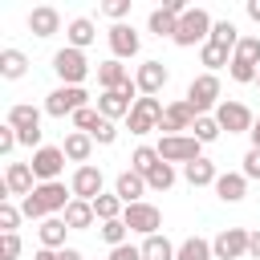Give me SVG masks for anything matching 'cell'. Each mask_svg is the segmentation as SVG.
I'll use <instances>...</instances> for the list:
<instances>
[{
    "instance_id": "obj_1",
    "label": "cell",
    "mask_w": 260,
    "mask_h": 260,
    "mask_svg": "<svg viewBox=\"0 0 260 260\" xmlns=\"http://www.w3.org/2000/svg\"><path fill=\"white\" fill-rule=\"evenodd\" d=\"M69 203H73V191L57 179V183H37V191L20 199V211H24L28 219H41V223H45L49 215H65Z\"/></svg>"
},
{
    "instance_id": "obj_2",
    "label": "cell",
    "mask_w": 260,
    "mask_h": 260,
    "mask_svg": "<svg viewBox=\"0 0 260 260\" xmlns=\"http://www.w3.org/2000/svg\"><path fill=\"white\" fill-rule=\"evenodd\" d=\"M211 16H207V8H187V16L179 20V32H175V45L179 49H191V45H207L211 41Z\"/></svg>"
},
{
    "instance_id": "obj_3",
    "label": "cell",
    "mask_w": 260,
    "mask_h": 260,
    "mask_svg": "<svg viewBox=\"0 0 260 260\" xmlns=\"http://www.w3.org/2000/svg\"><path fill=\"white\" fill-rule=\"evenodd\" d=\"M154 150H158V158H162V162H183V167H187V162H195V158H203V154H199V150H203V142H199L195 134H162Z\"/></svg>"
},
{
    "instance_id": "obj_4",
    "label": "cell",
    "mask_w": 260,
    "mask_h": 260,
    "mask_svg": "<svg viewBox=\"0 0 260 260\" xmlns=\"http://www.w3.org/2000/svg\"><path fill=\"white\" fill-rule=\"evenodd\" d=\"M53 73L65 81V85H81L85 77H89V61H85V53L81 49H57L53 53Z\"/></svg>"
},
{
    "instance_id": "obj_5",
    "label": "cell",
    "mask_w": 260,
    "mask_h": 260,
    "mask_svg": "<svg viewBox=\"0 0 260 260\" xmlns=\"http://www.w3.org/2000/svg\"><path fill=\"white\" fill-rule=\"evenodd\" d=\"M187 106L203 118L207 110H215L219 106V77L215 73H199V77H191V85H187Z\"/></svg>"
},
{
    "instance_id": "obj_6",
    "label": "cell",
    "mask_w": 260,
    "mask_h": 260,
    "mask_svg": "<svg viewBox=\"0 0 260 260\" xmlns=\"http://www.w3.org/2000/svg\"><path fill=\"white\" fill-rule=\"evenodd\" d=\"M89 106V93L81 89V85H61V89H53L49 98H45V114L49 118H73L77 110H85Z\"/></svg>"
},
{
    "instance_id": "obj_7",
    "label": "cell",
    "mask_w": 260,
    "mask_h": 260,
    "mask_svg": "<svg viewBox=\"0 0 260 260\" xmlns=\"http://www.w3.org/2000/svg\"><path fill=\"white\" fill-rule=\"evenodd\" d=\"M162 114H167V106L158 102V98H138L134 102V110H130V134H150V130H158L162 126Z\"/></svg>"
},
{
    "instance_id": "obj_8",
    "label": "cell",
    "mask_w": 260,
    "mask_h": 260,
    "mask_svg": "<svg viewBox=\"0 0 260 260\" xmlns=\"http://www.w3.org/2000/svg\"><path fill=\"white\" fill-rule=\"evenodd\" d=\"M122 223L130 228V232H138V236H158V228H162V211L154 207V203H130L126 211H122Z\"/></svg>"
},
{
    "instance_id": "obj_9",
    "label": "cell",
    "mask_w": 260,
    "mask_h": 260,
    "mask_svg": "<svg viewBox=\"0 0 260 260\" xmlns=\"http://www.w3.org/2000/svg\"><path fill=\"white\" fill-rule=\"evenodd\" d=\"M215 122L228 134H252V126H256V118H252V110L244 102H219L215 106Z\"/></svg>"
},
{
    "instance_id": "obj_10",
    "label": "cell",
    "mask_w": 260,
    "mask_h": 260,
    "mask_svg": "<svg viewBox=\"0 0 260 260\" xmlns=\"http://www.w3.org/2000/svg\"><path fill=\"white\" fill-rule=\"evenodd\" d=\"M248 240H252L248 228H223L211 240V252H215V260H244L248 256Z\"/></svg>"
},
{
    "instance_id": "obj_11",
    "label": "cell",
    "mask_w": 260,
    "mask_h": 260,
    "mask_svg": "<svg viewBox=\"0 0 260 260\" xmlns=\"http://www.w3.org/2000/svg\"><path fill=\"white\" fill-rule=\"evenodd\" d=\"M32 175L41 179V183H57V175L65 171V150L61 146H41V150H32Z\"/></svg>"
},
{
    "instance_id": "obj_12",
    "label": "cell",
    "mask_w": 260,
    "mask_h": 260,
    "mask_svg": "<svg viewBox=\"0 0 260 260\" xmlns=\"http://www.w3.org/2000/svg\"><path fill=\"white\" fill-rule=\"evenodd\" d=\"M171 81V69L162 65V61H142L138 65V73H134V85H138V93L142 98H154V93H162V85Z\"/></svg>"
},
{
    "instance_id": "obj_13",
    "label": "cell",
    "mask_w": 260,
    "mask_h": 260,
    "mask_svg": "<svg viewBox=\"0 0 260 260\" xmlns=\"http://www.w3.org/2000/svg\"><path fill=\"white\" fill-rule=\"evenodd\" d=\"M102 167H77L73 171V179H69V191H73V199H85V203H93L98 195H102Z\"/></svg>"
},
{
    "instance_id": "obj_14",
    "label": "cell",
    "mask_w": 260,
    "mask_h": 260,
    "mask_svg": "<svg viewBox=\"0 0 260 260\" xmlns=\"http://www.w3.org/2000/svg\"><path fill=\"white\" fill-rule=\"evenodd\" d=\"M4 191L8 195H32L37 191V175H32V167L28 162H8V171H4Z\"/></svg>"
},
{
    "instance_id": "obj_15",
    "label": "cell",
    "mask_w": 260,
    "mask_h": 260,
    "mask_svg": "<svg viewBox=\"0 0 260 260\" xmlns=\"http://www.w3.org/2000/svg\"><path fill=\"white\" fill-rule=\"evenodd\" d=\"M195 118H199V114L187 106V98H179V102H171V106H167V114H162V126H158V130H167V134H183V130H191V126H195Z\"/></svg>"
},
{
    "instance_id": "obj_16",
    "label": "cell",
    "mask_w": 260,
    "mask_h": 260,
    "mask_svg": "<svg viewBox=\"0 0 260 260\" xmlns=\"http://www.w3.org/2000/svg\"><path fill=\"white\" fill-rule=\"evenodd\" d=\"M28 32L32 37H53V32H61V12L53 8V4H41V8H32L28 12Z\"/></svg>"
},
{
    "instance_id": "obj_17",
    "label": "cell",
    "mask_w": 260,
    "mask_h": 260,
    "mask_svg": "<svg viewBox=\"0 0 260 260\" xmlns=\"http://www.w3.org/2000/svg\"><path fill=\"white\" fill-rule=\"evenodd\" d=\"M106 41H110V53H114L118 61H122V57H138V45H142L130 24H114V28L106 32Z\"/></svg>"
},
{
    "instance_id": "obj_18",
    "label": "cell",
    "mask_w": 260,
    "mask_h": 260,
    "mask_svg": "<svg viewBox=\"0 0 260 260\" xmlns=\"http://www.w3.org/2000/svg\"><path fill=\"white\" fill-rule=\"evenodd\" d=\"M65 41H69V49H89L93 41H98V28H93V20L89 16H73L69 24H65Z\"/></svg>"
},
{
    "instance_id": "obj_19",
    "label": "cell",
    "mask_w": 260,
    "mask_h": 260,
    "mask_svg": "<svg viewBox=\"0 0 260 260\" xmlns=\"http://www.w3.org/2000/svg\"><path fill=\"white\" fill-rule=\"evenodd\" d=\"M142 191H146V179L138 175V171H122L118 179H114V195L130 207V203H142Z\"/></svg>"
},
{
    "instance_id": "obj_20",
    "label": "cell",
    "mask_w": 260,
    "mask_h": 260,
    "mask_svg": "<svg viewBox=\"0 0 260 260\" xmlns=\"http://www.w3.org/2000/svg\"><path fill=\"white\" fill-rule=\"evenodd\" d=\"M215 195H219L223 203H240V199L248 195V179H244V171H228V175H219V179H215Z\"/></svg>"
},
{
    "instance_id": "obj_21",
    "label": "cell",
    "mask_w": 260,
    "mask_h": 260,
    "mask_svg": "<svg viewBox=\"0 0 260 260\" xmlns=\"http://www.w3.org/2000/svg\"><path fill=\"white\" fill-rule=\"evenodd\" d=\"M126 81H134V77L126 73V65H122L118 57H110V61L98 65V85H102V93H106V89H122Z\"/></svg>"
},
{
    "instance_id": "obj_22",
    "label": "cell",
    "mask_w": 260,
    "mask_h": 260,
    "mask_svg": "<svg viewBox=\"0 0 260 260\" xmlns=\"http://www.w3.org/2000/svg\"><path fill=\"white\" fill-rule=\"evenodd\" d=\"M61 219L69 223V232H85V228H93V223H98V211H93V203L73 199V203L65 207V215H61Z\"/></svg>"
},
{
    "instance_id": "obj_23",
    "label": "cell",
    "mask_w": 260,
    "mask_h": 260,
    "mask_svg": "<svg viewBox=\"0 0 260 260\" xmlns=\"http://www.w3.org/2000/svg\"><path fill=\"white\" fill-rule=\"evenodd\" d=\"M8 126H12L16 134L41 130V110H37V106H28V102H20V106H12V110H8Z\"/></svg>"
},
{
    "instance_id": "obj_24",
    "label": "cell",
    "mask_w": 260,
    "mask_h": 260,
    "mask_svg": "<svg viewBox=\"0 0 260 260\" xmlns=\"http://www.w3.org/2000/svg\"><path fill=\"white\" fill-rule=\"evenodd\" d=\"M61 150H65V158H73V162H89V154H93V138L89 134H81V130H69L65 134V142H61Z\"/></svg>"
},
{
    "instance_id": "obj_25",
    "label": "cell",
    "mask_w": 260,
    "mask_h": 260,
    "mask_svg": "<svg viewBox=\"0 0 260 260\" xmlns=\"http://www.w3.org/2000/svg\"><path fill=\"white\" fill-rule=\"evenodd\" d=\"M183 179H187L191 187H215L219 171H215V162H211V158H195V162H187V167H183Z\"/></svg>"
},
{
    "instance_id": "obj_26",
    "label": "cell",
    "mask_w": 260,
    "mask_h": 260,
    "mask_svg": "<svg viewBox=\"0 0 260 260\" xmlns=\"http://www.w3.org/2000/svg\"><path fill=\"white\" fill-rule=\"evenodd\" d=\"M65 232H69V223H65L61 215H49V219L37 228V236H41V248H53V252H61V248H65Z\"/></svg>"
},
{
    "instance_id": "obj_27",
    "label": "cell",
    "mask_w": 260,
    "mask_h": 260,
    "mask_svg": "<svg viewBox=\"0 0 260 260\" xmlns=\"http://www.w3.org/2000/svg\"><path fill=\"white\" fill-rule=\"evenodd\" d=\"M175 260H215V252H211V240H203V236H187V240L179 244Z\"/></svg>"
},
{
    "instance_id": "obj_28",
    "label": "cell",
    "mask_w": 260,
    "mask_h": 260,
    "mask_svg": "<svg viewBox=\"0 0 260 260\" xmlns=\"http://www.w3.org/2000/svg\"><path fill=\"white\" fill-rule=\"evenodd\" d=\"M24 73H28V57H24L20 49H4V53H0V77L16 81V77H24Z\"/></svg>"
},
{
    "instance_id": "obj_29",
    "label": "cell",
    "mask_w": 260,
    "mask_h": 260,
    "mask_svg": "<svg viewBox=\"0 0 260 260\" xmlns=\"http://www.w3.org/2000/svg\"><path fill=\"white\" fill-rule=\"evenodd\" d=\"M138 248H142V260H175V252H179L167 236H146Z\"/></svg>"
},
{
    "instance_id": "obj_30",
    "label": "cell",
    "mask_w": 260,
    "mask_h": 260,
    "mask_svg": "<svg viewBox=\"0 0 260 260\" xmlns=\"http://www.w3.org/2000/svg\"><path fill=\"white\" fill-rule=\"evenodd\" d=\"M146 28H150L154 37H171V41H175V32H179V16L167 12V8H154L150 20H146Z\"/></svg>"
},
{
    "instance_id": "obj_31",
    "label": "cell",
    "mask_w": 260,
    "mask_h": 260,
    "mask_svg": "<svg viewBox=\"0 0 260 260\" xmlns=\"http://www.w3.org/2000/svg\"><path fill=\"white\" fill-rule=\"evenodd\" d=\"M199 65H207V73H215V69H223V65H232V49H223V45H215V41H207V45L199 49Z\"/></svg>"
},
{
    "instance_id": "obj_32",
    "label": "cell",
    "mask_w": 260,
    "mask_h": 260,
    "mask_svg": "<svg viewBox=\"0 0 260 260\" xmlns=\"http://www.w3.org/2000/svg\"><path fill=\"white\" fill-rule=\"evenodd\" d=\"M158 162H162V158H158V150H154V146H138V150L130 154V171H138L142 179H146V175H150Z\"/></svg>"
},
{
    "instance_id": "obj_33",
    "label": "cell",
    "mask_w": 260,
    "mask_h": 260,
    "mask_svg": "<svg viewBox=\"0 0 260 260\" xmlns=\"http://www.w3.org/2000/svg\"><path fill=\"white\" fill-rule=\"evenodd\" d=\"M93 211H98V219H102V223H110V219H122L126 203H122L118 195H98V199H93Z\"/></svg>"
},
{
    "instance_id": "obj_34",
    "label": "cell",
    "mask_w": 260,
    "mask_h": 260,
    "mask_svg": "<svg viewBox=\"0 0 260 260\" xmlns=\"http://www.w3.org/2000/svg\"><path fill=\"white\" fill-rule=\"evenodd\" d=\"M73 126H77L81 134H89V138H93V134H98V130L106 126V118H102V114H98L93 106H85V110H77V114H73Z\"/></svg>"
},
{
    "instance_id": "obj_35",
    "label": "cell",
    "mask_w": 260,
    "mask_h": 260,
    "mask_svg": "<svg viewBox=\"0 0 260 260\" xmlns=\"http://www.w3.org/2000/svg\"><path fill=\"white\" fill-rule=\"evenodd\" d=\"M211 41L236 53V45H240V32H236V24H232V20H215V24H211Z\"/></svg>"
},
{
    "instance_id": "obj_36",
    "label": "cell",
    "mask_w": 260,
    "mask_h": 260,
    "mask_svg": "<svg viewBox=\"0 0 260 260\" xmlns=\"http://www.w3.org/2000/svg\"><path fill=\"white\" fill-rule=\"evenodd\" d=\"M146 187H150V191H171V187H175V167H171V162H158V167L146 175Z\"/></svg>"
},
{
    "instance_id": "obj_37",
    "label": "cell",
    "mask_w": 260,
    "mask_h": 260,
    "mask_svg": "<svg viewBox=\"0 0 260 260\" xmlns=\"http://www.w3.org/2000/svg\"><path fill=\"white\" fill-rule=\"evenodd\" d=\"M191 134L199 138V142H215L223 130H219V122H215V114H203V118H195V126H191Z\"/></svg>"
},
{
    "instance_id": "obj_38",
    "label": "cell",
    "mask_w": 260,
    "mask_h": 260,
    "mask_svg": "<svg viewBox=\"0 0 260 260\" xmlns=\"http://www.w3.org/2000/svg\"><path fill=\"white\" fill-rule=\"evenodd\" d=\"M232 57L236 61H248V65H260V37H240V45H236Z\"/></svg>"
},
{
    "instance_id": "obj_39",
    "label": "cell",
    "mask_w": 260,
    "mask_h": 260,
    "mask_svg": "<svg viewBox=\"0 0 260 260\" xmlns=\"http://www.w3.org/2000/svg\"><path fill=\"white\" fill-rule=\"evenodd\" d=\"M126 236H130V228H126L122 219H110V223H102V240H106L110 248H122V244H126Z\"/></svg>"
},
{
    "instance_id": "obj_40",
    "label": "cell",
    "mask_w": 260,
    "mask_h": 260,
    "mask_svg": "<svg viewBox=\"0 0 260 260\" xmlns=\"http://www.w3.org/2000/svg\"><path fill=\"white\" fill-rule=\"evenodd\" d=\"M228 73H232V81H240V85H252V81H256V73H260V65H248V61H236V57H232Z\"/></svg>"
},
{
    "instance_id": "obj_41",
    "label": "cell",
    "mask_w": 260,
    "mask_h": 260,
    "mask_svg": "<svg viewBox=\"0 0 260 260\" xmlns=\"http://www.w3.org/2000/svg\"><path fill=\"white\" fill-rule=\"evenodd\" d=\"M102 12H106L114 24H126V16H130V0H106Z\"/></svg>"
},
{
    "instance_id": "obj_42",
    "label": "cell",
    "mask_w": 260,
    "mask_h": 260,
    "mask_svg": "<svg viewBox=\"0 0 260 260\" xmlns=\"http://www.w3.org/2000/svg\"><path fill=\"white\" fill-rule=\"evenodd\" d=\"M20 215H24V211H20V207H12V203L4 199V203H0V232H16Z\"/></svg>"
},
{
    "instance_id": "obj_43",
    "label": "cell",
    "mask_w": 260,
    "mask_h": 260,
    "mask_svg": "<svg viewBox=\"0 0 260 260\" xmlns=\"http://www.w3.org/2000/svg\"><path fill=\"white\" fill-rule=\"evenodd\" d=\"M20 256V236L16 232H4L0 236V260H16Z\"/></svg>"
},
{
    "instance_id": "obj_44",
    "label": "cell",
    "mask_w": 260,
    "mask_h": 260,
    "mask_svg": "<svg viewBox=\"0 0 260 260\" xmlns=\"http://www.w3.org/2000/svg\"><path fill=\"white\" fill-rule=\"evenodd\" d=\"M16 142H20V138H16V130L4 122V126H0V154H12V150H16Z\"/></svg>"
},
{
    "instance_id": "obj_45",
    "label": "cell",
    "mask_w": 260,
    "mask_h": 260,
    "mask_svg": "<svg viewBox=\"0 0 260 260\" xmlns=\"http://www.w3.org/2000/svg\"><path fill=\"white\" fill-rule=\"evenodd\" d=\"M244 179H260V150L244 154Z\"/></svg>"
},
{
    "instance_id": "obj_46",
    "label": "cell",
    "mask_w": 260,
    "mask_h": 260,
    "mask_svg": "<svg viewBox=\"0 0 260 260\" xmlns=\"http://www.w3.org/2000/svg\"><path fill=\"white\" fill-rule=\"evenodd\" d=\"M110 260H142V248H134V244H122V248H110Z\"/></svg>"
},
{
    "instance_id": "obj_47",
    "label": "cell",
    "mask_w": 260,
    "mask_h": 260,
    "mask_svg": "<svg viewBox=\"0 0 260 260\" xmlns=\"http://www.w3.org/2000/svg\"><path fill=\"white\" fill-rule=\"evenodd\" d=\"M248 256H252V260H260V228H256V232H252V240H248Z\"/></svg>"
},
{
    "instance_id": "obj_48",
    "label": "cell",
    "mask_w": 260,
    "mask_h": 260,
    "mask_svg": "<svg viewBox=\"0 0 260 260\" xmlns=\"http://www.w3.org/2000/svg\"><path fill=\"white\" fill-rule=\"evenodd\" d=\"M244 8H248V16H252V20H256V24H260V0H248V4H244Z\"/></svg>"
},
{
    "instance_id": "obj_49",
    "label": "cell",
    "mask_w": 260,
    "mask_h": 260,
    "mask_svg": "<svg viewBox=\"0 0 260 260\" xmlns=\"http://www.w3.org/2000/svg\"><path fill=\"white\" fill-rule=\"evenodd\" d=\"M32 260H61V252H53V248H41Z\"/></svg>"
},
{
    "instance_id": "obj_50",
    "label": "cell",
    "mask_w": 260,
    "mask_h": 260,
    "mask_svg": "<svg viewBox=\"0 0 260 260\" xmlns=\"http://www.w3.org/2000/svg\"><path fill=\"white\" fill-rule=\"evenodd\" d=\"M248 138H252V150H260V118H256V126H252V134H248Z\"/></svg>"
},
{
    "instance_id": "obj_51",
    "label": "cell",
    "mask_w": 260,
    "mask_h": 260,
    "mask_svg": "<svg viewBox=\"0 0 260 260\" xmlns=\"http://www.w3.org/2000/svg\"><path fill=\"white\" fill-rule=\"evenodd\" d=\"M61 260H81V252L77 248H61Z\"/></svg>"
},
{
    "instance_id": "obj_52",
    "label": "cell",
    "mask_w": 260,
    "mask_h": 260,
    "mask_svg": "<svg viewBox=\"0 0 260 260\" xmlns=\"http://www.w3.org/2000/svg\"><path fill=\"white\" fill-rule=\"evenodd\" d=\"M256 85H260V73H256Z\"/></svg>"
}]
</instances>
